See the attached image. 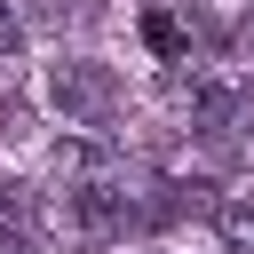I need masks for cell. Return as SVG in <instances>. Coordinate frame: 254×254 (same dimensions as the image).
<instances>
[{"mask_svg":"<svg viewBox=\"0 0 254 254\" xmlns=\"http://www.w3.org/2000/svg\"><path fill=\"white\" fill-rule=\"evenodd\" d=\"M0 254H32V238L24 230H0Z\"/></svg>","mask_w":254,"mask_h":254,"instance_id":"obj_8","label":"cell"},{"mask_svg":"<svg viewBox=\"0 0 254 254\" xmlns=\"http://www.w3.org/2000/svg\"><path fill=\"white\" fill-rule=\"evenodd\" d=\"M32 16L40 24H71V16H87V0H32Z\"/></svg>","mask_w":254,"mask_h":254,"instance_id":"obj_5","label":"cell"},{"mask_svg":"<svg viewBox=\"0 0 254 254\" xmlns=\"http://www.w3.org/2000/svg\"><path fill=\"white\" fill-rule=\"evenodd\" d=\"M48 103H56L71 127H95V135H103L127 95H119V79H111L103 64H79V56H71V64H48Z\"/></svg>","mask_w":254,"mask_h":254,"instance_id":"obj_1","label":"cell"},{"mask_svg":"<svg viewBox=\"0 0 254 254\" xmlns=\"http://www.w3.org/2000/svg\"><path fill=\"white\" fill-rule=\"evenodd\" d=\"M16 40H24V24H16V16H8V8H0V56H8V48H16Z\"/></svg>","mask_w":254,"mask_h":254,"instance_id":"obj_7","label":"cell"},{"mask_svg":"<svg viewBox=\"0 0 254 254\" xmlns=\"http://www.w3.org/2000/svg\"><path fill=\"white\" fill-rule=\"evenodd\" d=\"M40 222H48V206L32 198V183H0V230H24L32 238Z\"/></svg>","mask_w":254,"mask_h":254,"instance_id":"obj_4","label":"cell"},{"mask_svg":"<svg viewBox=\"0 0 254 254\" xmlns=\"http://www.w3.org/2000/svg\"><path fill=\"white\" fill-rule=\"evenodd\" d=\"M48 175L71 190V183H95V175H119V167H111V151H103L95 135H64V143L48 151Z\"/></svg>","mask_w":254,"mask_h":254,"instance_id":"obj_2","label":"cell"},{"mask_svg":"<svg viewBox=\"0 0 254 254\" xmlns=\"http://www.w3.org/2000/svg\"><path fill=\"white\" fill-rule=\"evenodd\" d=\"M143 32H151V48H159V56H183V32H175V24H167V16H151V24H143Z\"/></svg>","mask_w":254,"mask_h":254,"instance_id":"obj_6","label":"cell"},{"mask_svg":"<svg viewBox=\"0 0 254 254\" xmlns=\"http://www.w3.org/2000/svg\"><path fill=\"white\" fill-rule=\"evenodd\" d=\"M214 230H222V246H230V254H254V190L214 198Z\"/></svg>","mask_w":254,"mask_h":254,"instance_id":"obj_3","label":"cell"}]
</instances>
